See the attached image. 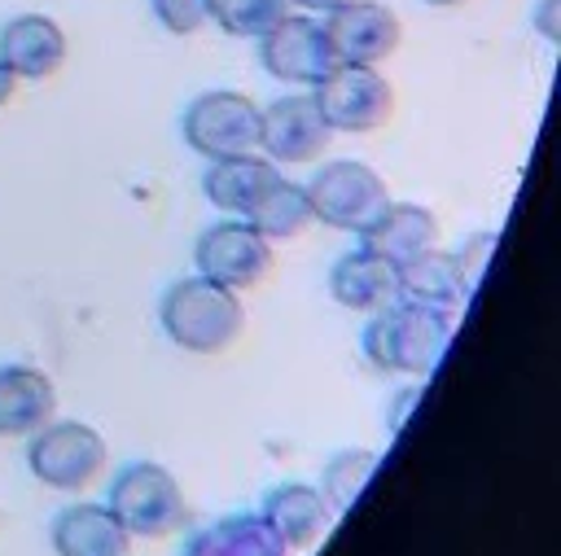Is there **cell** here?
Returning <instances> with one entry per match:
<instances>
[{
	"instance_id": "5b68a950",
	"label": "cell",
	"mask_w": 561,
	"mask_h": 556,
	"mask_svg": "<svg viewBox=\"0 0 561 556\" xmlns=\"http://www.w3.org/2000/svg\"><path fill=\"white\" fill-rule=\"evenodd\" d=\"M307 188V201H311V219H320L324 228H337V232H364L390 201V188L386 179L368 166V162H355V158H333L324 162Z\"/></svg>"
},
{
	"instance_id": "30bf717a",
	"label": "cell",
	"mask_w": 561,
	"mask_h": 556,
	"mask_svg": "<svg viewBox=\"0 0 561 556\" xmlns=\"http://www.w3.org/2000/svg\"><path fill=\"white\" fill-rule=\"evenodd\" d=\"M259 61L272 79L294 88H316L337 66L324 22L311 13H285L267 35H259Z\"/></svg>"
},
{
	"instance_id": "277c9868",
	"label": "cell",
	"mask_w": 561,
	"mask_h": 556,
	"mask_svg": "<svg viewBox=\"0 0 561 556\" xmlns=\"http://www.w3.org/2000/svg\"><path fill=\"white\" fill-rule=\"evenodd\" d=\"M110 447L88 420H48L26 438V468L48 490H88L105 473Z\"/></svg>"
},
{
	"instance_id": "7c38bea8",
	"label": "cell",
	"mask_w": 561,
	"mask_h": 556,
	"mask_svg": "<svg viewBox=\"0 0 561 556\" xmlns=\"http://www.w3.org/2000/svg\"><path fill=\"white\" fill-rule=\"evenodd\" d=\"M70 39L48 13H18L0 26V61L18 79H53L66 66Z\"/></svg>"
},
{
	"instance_id": "f1b7e54d",
	"label": "cell",
	"mask_w": 561,
	"mask_h": 556,
	"mask_svg": "<svg viewBox=\"0 0 561 556\" xmlns=\"http://www.w3.org/2000/svg\"><path fill=\"white\" fill-rule=\"evenodd\" d=\"M425 4H430V9H460L465 0H425Z\"/></svg>"
},
{
	"instance_id": "e0dca14e",
	"label": "cell",
	"mask_w": 561,
	"mask_h": 556,
	"mask_svg": "<svg viewBox=\"0 0 561 556\" xmlns=\"http://www.w3.org/2000/svg\"><path fill=\"white\" fill-rule=\"evenodd\" d=\"M438 236H443V228H438V215L430 206H421V201H386V210L359 232V245L399 267L412 254L434 250Z\"/></svg>"
},
{
	"instance_id": "5bb4252c",
	"label": "cell",
	"mask_w": 561,
	"mask_h": 556,
	"mask_svg": "<svg viewBox=\"0 0 561 556\" xmlns=\"http://www.w3.org/2000/svg\"><path fill=\"white\" fill-rule=\"evenodd\" d=\"M259 517L280 534V543L289 552H302V547H316L329 525H333V508L329 499L320 495V486H307V482H280L263 495V508Z\"/></svg>"
},
{
	"instance_id": "4fadbf2b",
	"label": "cell",
	"mask_w": 561,
	"mask_h": 556,
	"mask_svg": "<svg viewBox=\"0 0 561 556\" xmlns=\"http://www.w3.org/2000/svg\"><path fill=\"white\" fill-rule=\"evenodd\" d=\"M329 293L337 306L359 311V315H377L386 306L399 302V267L373 250H351L329 267Z\"/></svg>"
},
{
	"instance_id": "7402d4cb",
	"label": "cell",
	"mask_w": 561,
	"mask_h": 556,
	"mask_svg": "<svg viewBox=\"0 0 561 556\" xmlns=\"http://www.w3.org/2000/svg\"><path fill=\"white\" fill-rule=\"evenodd\" d=\"M373 473H377V451H368V447L337 451V455L324 464V473H320V495L329 499L333 512H346V508L359 499V490L368 486Z\"/></svg>"
},
{
	"instance_id": "83f0119b",
	"label": "cell",
	"mask_w": 561,
	"mask_h": 556,
	"mask_svg": "<svg viewBox=\"0 0 561 556\" xmlns=\"http://www.w3.org/2000/svg\"><path fill=\"white\" fill-rule=\"evenodd\" d=\"M289 4H298V9H316V13H329L333 4H342V0H289Z\"/></svg>"
},
{
	"instance_id": "4316f807",
	"label": "cell",
	"mask_w": 561,
	"mask_h": 556,
	"mask_svg": "<svg viewBox=\"0 0 561 556\" xmlns=\"http://www.w3.org/2000/svg\"><path fill=\"white\" fill-rule=\"evenodd\" d=\"M18 83H22V79H18V74H13V70H9L4 61H0V109H4L9 101H13V92H18Z\"/></svg>"
},
{
	"instance_id": "ffe728a7",
	"label": "cell",
	"mask_w": 561,
	"mask_h": 556,
	"mask_svg": "<svg viewBox=\"0 0 561 556\" xmlns=\"http://www.w3.org/2000/svg\"><path fill=\"white\" fill-rule=\"evenodd\" d=\"M180 556H289V547L259 512H232L197 530Z\"/></svg>"
},
{
	"instance_id": "8992f818",
	"label": "cell",
	"mask_w": 561,
	"mask_h": 556,
	"mask_svg": "<svg viewBox=\"0 0 561 556\" xmlns=\"http://www.w3.org/2000/svg\"><path fill=\"white\" fill-rule=\"evenodd\" d=\"M259 109L263 105H254L237 88H210V92L193 96L180 118L184 144L193 153H202L206 162L259 153Z\"/></svg>"
},
{
	"instance_id": "d4e9b609",
	"label": "cell",
	"mask_w": 561,
	"mask_h": 556,
	"mask_svg": "<svg viewBox=\"0 0 561 556\" xmlns=\"http://www.w3.org/2000/svg\"><path fill=\"white\" fill-rule=\"evenodd\" d=\"M495 245H500V236H495V232H473V236L456 250V263H460V271H465V280H469V289L482 280L486 258L495 254Z\"/></svg>"
},
{
	"instance_id": "d6986e66",
	"label": "cell",
	"mask_w": 561,
	"mask_h": 556,
	"mask_svg": "<svg viewBox=\"0 0 561 556\" xmlns=\"http://www.w3.org/2000/svg\"><path fill=\"white\" fill-rule=\"evenodd\" d=\"M280 179V166L267 162L263 153H241V158H219L206 166L202 175V193L215 210H228L237 219H245V210Z\"/></svg>"
},
{
	"instance_id": "6da1fadb",
	"label": "cell",
	"mask_w": 561,
	"mask_h": 556,
	"mask_svg": "<svg viewBox=\"0 0 561 556\" xmlns=\"http://www.w3.org/2000/svg\"><path fill=\"white\" fill-rule=\"evenodd\" d=\"M158 320H162V333L171 337V346H180L188 355H224L245 328V302H241V293H232L206 276H184L162 293Z\"/></svg>"
},
{
	"instance_id": "8fae6325",
	"label": "cell",
	"mask_w": 561,
	"mask_h": 556,
	"mask_svg": "<svg viewBox=\"0 0 561 556\" xmlns=\"http://www.w3.org/2000/svg\"><path fill=\"white\" fill-rule=\"evenodd\" d=\"M320 22L333 44V57L346 66H381L403 44V22L381 0H342Z\"/></svg>"
},
{
	"instance_id": "52a82bcc",
	"label": "cell",
	"mask_w": 561,
	"mask_h": 556,
	"mask_svg": "<svg viewBox=\"0 0 561 556\" xmlns=\"http://www.w3.org/2000/svg\"><path fill=\"white\" fill-rule=\"evenodd\" d=\"M324 123L346 136H364V131H377L390 123L394 114V88L390 79L377 70V66H346L337 61L316 88H311Z\"/></svg>"
},
{
	"instance_id": "9c48e42d",
	"label": "cell",
	"mask_w": 561,
	"mask_h": 556,
	"mask_svg": "<svg viewBox=\"0 0 561 556\" xmlns=\"http://www.w3.org/2000/svg\"><path fill=\"white\" fill-rule=\"evenodd\" d=\"M333 144V127L324 123L311 92L276 96L259 109V153L276 166H307Z\"/></svg>"
},
{
	"instance_id": "603a6c76",
	"label": "cell",
	"mask_w": 561,
	"mask_h": 556,
	"mask_svg": "<svg viewBox=\"0 0 561 556\" xmlns=\"http://www.w3.org/2000/svg\"><path fill=\"white\" fill-rule=\"evenodd\" d=\"M289 9H294L289 0H210V22H215L224 35L259 39V35H267Z\"/></svg>"
},
{
	"instance_id": "44dd1931",
	"label": "cell",
	"mask_w": 561,
	"mask_h": 556,
	"mask_svg": "<svg viewBox=\"0 0 561 556\" xmlns=\"http://www.w3.org/2000/svg\"><path fill=\"white\" fill-rule=\"evenodd\" d=\"M245 223H250L254 232H263L272 245H276V241H294V236H302V232L316 223V219H311L307 188L280 175V179H276V184L245 210Z\"/></svg>"
},
{
	"instance_id": "ba28073f",
	"label": "cell",
	"mask_w": 561,
	"mask_h": 556,
	"mask_svg": "<svg viewBox=\"0 0 561 556\" xmlns=\"http://www.w3.org/2000/svg\"><path fill=\"white\" fill-rule=\"evenodd\" d=\"M193 263H197V276H206V280H215L232 293H245V289H259L272 276L276 250L245 219H219L197 236Z\"/></svg>"
},
{
	"instance_id": "cb8c5ba5",
	"label": "cell",
	"mask_w": 561,
	"mask_h": 556,
	"mask_svg": "<svg viewBox=\"0 0 561 556\" xmlns=\"http://www.w3.org/2000/svg\"><path fill=\"white\" fill-rule=\"evenodd\" d=\"M149 9L171 35H197L210 26V0H149Z\"/></svg>"
},
{
	"instance_id": "2e32d148",
	"label": "cell",
	"mask_w": 561,
	"mask_h": 556,
	"mask_svg": "<svg viewBox=\"0 0 561 556\" xmlns=\"http://www.w3.org/2000/svg\"><path fill=\"white\" fill-rule=\"evenodd\" d=\"M469 293L473 289H469L456 254H447L438 245L425 250V254H412L408 263H399V302L430 306V311H443V315H460Z\"/></svg>"
},
{
	"instance_id": "3957f363",
	"label": "cell",
	"mask_w": 561,
	"mask_h": 556,
	"mask_svg": "<svg viewBox=\"0 0 561 556\" xmlns=\"http://www.w3.org/2000/svg\"><path fill=\"white\" fill-rule=\"evenodd\" d=\"M110 512L131 538H167L188 521V499L171 468L153 460H131L110 482Z\"/></svg>"
},
{
	"instance_id": "484cf974",
	"label": "cell",
	"mask_w": 561,
	"mask_h": 556,
	"mask_svg": "<svg viewBox=\"0 0 561 556\" xmlns=\"http://www.w3.org/2000/svg\"><path fill=\"white\" fill-rule=\"evenodd\" d=\"M535 31L548 35V39H557V0H539V9H535Z\"/></svg>"
},
{
	"instance_id": "9a60e30c",
	"label": "cell",
	"mask_w": 561,
	"mask_h": 556,
	"mask_svg": "<svg viewBox=\"0 0 561 556\" xmlns=\"http://www.w3.org/2000/svg\"><path fill=\"white\" fill-rule=\"evenodd\" d=\"M57 416V385L35 363L0 368V438H31Z\"/></svg>"
},
{
	"instance_id": "7a4b0ae2",
	"label": "cell",
	"mask_w": 561,
	"mask_h": 556,
	"mask_svg": "<svg viewBox=\"0 0 561 556\" xmlns=\"http://www.w3.org/2000/svg\"><path fill=\"white\" fill-rule=\"evenodd\" d=\"M456 315L430 311V306H412V302H394L386 311H377L364 324V359L377 372H394V377H430L451 341Z\"/></svg>"
},
{
	"instance_id": "ac0fdd59",
	"label": "cell",
	"mask_w": 561,
	"mask_h": 556,
	"mask_svg": "<svg viewBox=\"0 0 561 556\" xmlns=\"http://www.w3.org/2000/svg\"><path fill=\"white\" fill-rule=\"evenodd\" d=\"M57 556H127L131 534L110 512V503H70L53 517Z\"/></svg>"
}]
</instances>
